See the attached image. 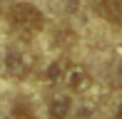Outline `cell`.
<instances>
[{
  "mask_svg": "<svg viewBox=\"0 0 122 119\" xmlns=\"http://www.w3.org/2000/svg\"><path fill=\"white\" fill-rule=\"evenodd\" d=\"M10 25L18 27L25 35H32V32H40L42 25H45V18L42 13L30 3H18L10 8Z\"/></svg>",
  "mask_w": 122,
  "mask_h": 119,
  "instance_id": "cell-1",
  "label": "cell"
},
{
  "mask_svg": "<svg viewBox=\"0 0 122 119\" xmlns=\"http://www.w3.org/2000/svg\"><path fill=\"white\" fill-rule=\"evenodd\" d=\"M3 67H5V72L10 74V77H15V79H25L27 74L32 72V57L27 55L25 50H8L5 52V57H3Z\"/></svg>",
  "mask_w": 122,
  "mask_h": 119,
  "instance_id": "cell-2",
  "label": "cell"
},
{
  "mask_svg": "<svg viewBox=\"0 0 122 119\" xmlns=\"http://www.w3.org/2000/svg\"><path fill=\"white\" fill-rule=\"evenodd\" d=\"M62 84L70 92L80 94L92 87V74L87 72L82 64H65V74H62Z\"/></svg>",
  "mask_w": 122,
  "mask_h": 119,
  "instance_id": "cell-3",
  "label": "cell"
},
{
  "mask_svg": "<svg viewBox=\"0 0 122 119\" xmlns=\"http://www.w3.org/2000/svg\"><path fill=\"white\" fill-rule=\"evenodd\" d=\"M92 8L100 18L110 20L112 25L122 23V0H92Z\"/></svg>",
  "mask_w": 122,
  "mask_h": 119,
  "instance_id": "cell-4",
  "label": "cell"
},
{
  "mask_svg": "<svg viewBox=\"0 0 122 119\" xmlns=\"http://www.w3.org/2000/svg\"><path fill=\"white\" fill-rule=\"evenodd\" d=\"M70 112H72V99L65 94H57L50 99L47 104V114L50 119H70Z\"/></svg>",
  "mask_w": 122,
  "mask_h": 119,
  "instance_id": "cell-5",
  "label": "cell"
},
{
  "mask_svg": "<svg viewBox=\"0 0 122 119\" xmlns=\"http://www.w3.org/2000/svg\"><path fill=\"white\" fill-rule=\"evenodd\" d=\"M62 74H65V62H60V60H55V62L45 69V79H47L50 84L62 82Z\"/></svg>",
  "mask_w": 122,
  "mask_h": 119,
  "instance_id": "cell-6",
  "label": "cell"
},
{
  "mask_svg": "<svg viewBox=\"0 0 122 119\" xmlns=\"http://www.w3.org/2000/svg\"><path fill=\"white\" fill-rule=\"evenodd\" d=\"M13 117H15V119H35V114H32V109H30L27 104H25L23 99L13 104Z\"/></svg>",
  "mask_w": 122,
  "mask_h": 119,
  "instance_id": "cell-7",
  "label": "cell"
},
{
  "mask_svg": "<svg viewBox=\"0 0 122 119\" xmlns=\"http://www.w3.org/2000/svg\"><path fill=\"white\" fill-rule=\"evenodd\" d=\"M112 82H115V87L122 89V60H117L112 67Z\"/></svg>",
  "mask_w": 122,
  "mask_h": 119,
  "instance_id": "cell-8",
  "label": "cell"
},
{
  "mask_svg": "<svg viewBox=\"0 0 122 119\" xmlns=\"http://www.w3.org/2000/svg\"><path fill=\"white\" fill-rule=\"evenodd\" d=\"M92 117H95V107L92 104H82L77 109V119H92Z\"/></svg>",
  "mask_w": 122,
  "mask_h": 119,
  "instance_id": "cell-9",
  "label": "cell"
},
{
  "mask_svg": "<svg viewBox=\"0 0 122 119\" xmlns=\"http://www.w3.org/2000/svg\"><path fill=\"white\" fill-rule=\"evenodd\" d=\"M115 119H122V99H120V104L115 107Z\"/></svg>",
  "mask_w": 122,
  "mask_h": 119,
  "instance_id": "cell-10",
  "label": "cell"
}]
</instances>
